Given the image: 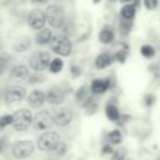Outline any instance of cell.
Wrapping results in <instances>:
<instances>
[{"label":"cell","mask_w":160,"mask_h":160,"mask_svg":"<svg viewBox=\"0 0 160 160\" xmlns=\"http://www.w3.org/2000/svg\"><path fill=\"white\" fill-rule=\"evenodd\" d=\"M45 19H46V22L54 28V29H61L64 28L65 25V11L62 9V6L58 5V4H51V5H48L45 11Z\"/></svg>","instance_id":"cell-1"},{"label":"cell","mask_w":160,"mask_h":160,"mask_svg":"<svg viewBox=\"0 0 160 160\" xmlns=\"http://www.w3.org/2000/svg\"><path fill=\"white\" fill-rule=\"evenodd\" d=\"M49 45L50 50L59 56H69L72 51V44L66 35H52Z\"/></svg>","instance_id":"cell-2"},{"label":"cell","mask_w":160,"mask_h":160,"mask_svg":"<svg viewBox=\"0 0 160 160\" xmlns=\"http://www.w3.org/2000/svg\"><path fill=\"white\" fill-rule=\"evenodd\" d=\"M51 55L48 51H36L29 58V68L34 71L41 72L49 68L51 61Z\"/></svg>","instance_id":"cell-3"},{"label":"cell","mask_w":160,"mask_h":160,"mask_svg":"<svg viewBox=\"0 0 160 160\" xmlns=\"http://www.w3.org/2000/svg\"><path fill=\"white\" fill-rule=\"evenodd\" d=\"M32 122V114L28 109H19L12 114V126L16 131H25Z\"/></svg>","instance_id":"cell-4"},{"label":"cell","mask_w":160,"mask_h":160,"mask_svg":"<svg viewBox=\"0 0 160 160\" xmlns=\"http://www.w3.org/2000/svg\"><path fill=\"white\" fill-rule=\"evenodd\" d=\"M116 85V79L114 75H109L105 79H94L90 84V91L95 95H102L108 90H111Z\"/></svg>","instance_id":"cell-5"},{"label":"cell","mask_w":160,"mask_h":160,"mask_svg":"<svg viewBox=\"0 0 160 160\" xmlns=\"http://www.w3.org/2000/svg\"><path fill=\"white\" fill-rule=\"evenodd\" d=\"M35 149V145L32 141L30 140H19V141H15L12 144V148H11V152L14 155V158L16 159H25V158H29L32 151Z\"/></svg>","instance_id":"cell-6"},{"label":"cell","mask_w":160,"mask_h":160,"mask_svg":"<svg viewBox=\"0 0 160 160\" xmlns=\"http://www.w3.org/2000/svg\"><path fill=\"white\" fill-rule=\"evenodd\" d=\"M60 141L59 134L55 131H45L38 139V148L42 151H52Z\"/></svg>","instance_id":"cell-7"},{"label":"cell","mask_w":160,"mask_h":160,"mask_svg":"<svg viewBox=\"0 0 160 160\" xmlns=\"http://www.w3.org/2000/svg\"><path fill=\"white\" fill-rule=\"evenodd\" d=\"M26 96V89L21 85H12L10 86L5 92V102L8 105L20 102Z\"/></svg>","instance_id":"cell-8"},{"label":"cell","mask_w":160,"mask_h":160,"mask_svg":"<svg viewBox=\"0 0 160 160\" xmlns=\"http://www.w3.org/2000/svg\"><path fill=\"white\" fill-rule=\"evenodd\" d=\"M32 122H34V128L36 130H48L54 125V120L52 116L50 115V112L48 110H41L39 111L35 118H32Z\"/></svg>","instance_id":"cell-9"},{"label":"cell","mask_w":160,"mask_h":160,"mask_svg":"<svg viewBox=\"0 0 160 160\" xmlns=\"http://www.w3.org/2000/svg\"><path fill=\"white\" fill-rule=\"evenodd\" d=\"M45 24H46V19H45V14L42 10L34 9L28 14V25L30 26V29L38 31L45 28Z\"/></svg>","instance_id":"cell-10"},{"label":"cell","mask_w":160,"mask_h":160,"mask_svg":"<svg viewBox=\"0 0 160 160\" xmlns=\"http://www.w3.org/2000/svg\"><path fill=\"white\" fill-rule=\"evenodd\" d=\"M52 120L54 124H56L58 126H66L72 120V111L66 106H61L55 110L52 115Z\"/></svg>","instance_id":"cell-11"},{"label":"cell","mask_w":160,"mask_h":160,"mask_svg":"<svg viewBox=\"0 0 160 160\" xmlns=\"http://www.w3.org/2000/svg\"><path fill=\"white\" fill-rule=\"evenodd\" d=\"M45 99L51 105H60L65 99V91L60 86H51L45 92Z\"/></svg>","instance_id":"cell-12"},{"label":"cell","mask_w":160,"mask_h":160,"mask_svg":"<svg viewBox=\"0 0 160 160\" xmlns=\"http://www.w3.org/2000/svg\"><path fill=\"white\" fill-rule=\"evenodd\" d=\"M46 101L45 99V92L40 89H35L32 90L29 96H28V104L31 106V108H40L44 105V102Z\"/></svg>","instance_id":"cell-13"},{"label":"cell","mask_w":160,"mask_h":160,"mask_svg":"<svg viewBox=\"0 0 160 160\" xmlns=\"http://www.w3.org/2000/svg\"><path fill=\"white\" fill-rule=\"evenodd\" d=\"M98 39L102 45H110L115 39V31H114L112 26H110V25L102 26L101 30L99 31Z\"/></svg>","instance_id":"cell-14"},{"label":"cell","mask_w":160,"mask_h":160,"mask_svg":"<svg viewBox=\"0 0 160 160\" xmlns=\"http://www.w3.org/2000/svg\"><path fill=\"white\" fill-rule=\"evenodd\" d=\"M112 62H114L112 55H111L110 52H106V51L100 52V54L95 58V60H94V65H95V68H96L98 70L106 69V68H109Z\"/></svg>","instance_id":"cell-15"},{"label":"cell","mask_w":160,"mask_h":160,"mask_svg":"<svg viewBox=\"0 0 160 160\" xmlns=\"http://www.w3.org/2000/svg\"><path fill=\"white\" fill-rule=\"evenodd\" d=\"M29 75V68L24 64H18L11 68L10 70V79H16V80H24Z\"/></svg>","instance_id":"cell-16"},{"label":"cell","mask_w":160,"mask_h":160,"mask_svg":"<svg viewBox=\"0 0 160 160\" xmlns=\"http://www.w3.org/2000/svg\"><path fill=\"white\" fill-rule=\"evenodd\" d=\"M51 38H52V31H51V29H49V28H42V29H40V30H38V32L35 34V42L38 44V45H46V44H49L50 42V40H51Z\"/></svg>","instance_id":"cell-17"},{"label":"cell","mask_w":160,"mask_h":160,"mask_svg":"<svg viewBox=\"0 0 160 160\" xmlns=\"http://www.w3.org/2000/svg\"><path fill=\"white\" fill-rule=\"evenodd\" d=\"M89 98H90V88L88 85H85V84L79 86L76 92H75V101L79 105H82Z\"/></svg>","instance_id":"cell-18"},{"label":"cell","mask_w":160,"mask_h":160,"mask_svg":"<svg viewBox=\"0 0 160 160\" xmlns=\"http://www.w3.org/2000/svg\"><path fill=\"white\" fill-rule=\"evenodd\" d=\"M136 15V9L135 6L129 2V4H124L120 9V18L121 19H126V20H132Z\"/></svg>","instance_id":"cell-19"},{"label":"cell","mask_w":160,"mask_h":160,"mask_svg":"<svg viewBox=\"0 0 160 160\" xmlns=\"http://www.w3.org/2000/svg\"><path fill=\"white\" fill-rule=\"evenodd\" d=\"M105 114H106V118L110 121H119L120 120V116H121L118 106L115 104H111V102L106 104V106H105Z\"/></svg>","instance_id":"cell-20"},{"label":"cell","mask_w":160,"mask_h":160,"mask_svg":"<svg viewBox=\"0 0 160 160\" xmlns=\"http://www.w3.org/2000/svg\"><path fill=\"white\" fill-rule=\"evenodd\" d=\"M30 46H31V40L29 36H22L20 39H18L14 44V49L18 52H24V51L29 50Z\"/></svg>","instance_id":"cell-21"},{"label":"cell","mask_w":160,"mask_h":160,"mask_svg":"<svg viewBox=\"0 0 160 160\" xmlns=\"http://www.w3.org/2000/svg\"><path fill=\"white\" fill-rule=\"evenodd\" d=\"M62 68H64V61H62V59H61L60 56H56V58L51 59V61H50L48 69H49V71H50L51 74H59V72L62 70Z\"/></svg>","instance_id":"cell-22"},{"label":"cell","mask_w":160,"mask_h":160,"mask_svg":"<svg viewBox=\"0 0 160 160\" xmlns=\"http://www.w3.org/2000/svg\"><path fill=\"white\" fill-rule=\"evenodd\" d=\"M128 52H129V48L125 45L124 48L116 50L114 54H112V59L114 61L119 62V64H125L126 59H128Z\"/></svg>","instance_id":"cell-23"},{"label":"cell","mask_w":160,"mask_h":160,"mask_svg":"<svg viewBox=\"0 0 160 160\" xmlns=\"http://www.w3.org/2000/svg\"><path fill=\"white\" fill-rule=\"evenodd\" d=\"M132 25H134V20H126V19H121L120 18V21H119V30H120V34L124 36V35H128L131 29H132Z\"/></svg>","instance_id":"cell-24"},{"label":"cell","mask_w":160,"mask_h":160,"mask_svg":"<svg viewBox=\"0 0 160 160\" xmlns=\"http://www.w3.org/2000/svg\"><path fill=\"white\" fill-rule=\"evenodd\" d=\"M81 106L85 109V112H86L88 115H92V114H95V112L98 111V102H95V100H94L91 96H90Z\"/></svg>","instance_id":"cell-25"},{"label":"cell","mask_w":160,"mask_h":160,"mask_svg":"<svg viewBox=\"0 0 160 160\" xmlns=\"http://www.w3.org/2000/svg\"><path fill=\"white\" fill-rule=\"evenodd\" d=\"M11 61V55L8 52H0V75L5 72Z\"/></svg>","instance_id":"cell-26"},{"label":"cell","mask_w":160,"mask_h":160,"mask_svg":"<svg viewBox=\"0 0 160 160\" xmlns=\"http://www.w3.org/2000/svg\"><path fill=\"white\" fill-rule=\"evenodd\" d=\"M140 54L146 59H152L155 56V54H156V50H155L154 46H151L149 44H144L140 48Z\"/></svg>","instance_id":"cell-27"},{"label":"cell","mask_w":160,"mask_h":160,"mask_svg":"<svg viewBox=\"0 0 160 160\" xmlns=\"http://www.w3.org/2000/svg\"><path fill=\"white\" fill-rule=\"evenodd\" d=\"M26 79H28V84H29V85H35V84H40V82H42L45 78H44L40 72L34 71L32 74H29Z\"/></svg>","instance_id":"cell-28"},{"label":"cell","mask_w":160,"mask_h":160,"mask_svg":"<svg viewBox=\"0 0 160 160\" xmlns=\"http://www.w3.org/2000/svg\"><path fill=\"white\" fill-rule=\"evenodd\" d=\"M121 140H122V135H121L120 130L114 129V130H111V131L109 132V141H110L112 145H118V144H120Z\"/></svg>","instance_id":"cell-29"},{"label":"cell","mask_w":160,"mask_h":160,"mask_svg":"<svg viewBox=\"0 0 160 160\" xmlns=\"http://www.w3.org/2000/svg\"><path fill=\"white\" fill-rule=\"evenodd\" d=\"M11 124H12V115L6 114V115L0 116V129H4Z\"/></svg>","instance_id":"cell-30"},{"label":"cell","mask_w":160,"mask_h":160,"mask_svg":"<svg viewBox=\"0 0 160 160\" xmlns=\"http://www.w3.org/2000/svg\"><path fill=\"white\" fill-rule=\"evenodd\" d=\"M142 5L145 6L146 10L152 11V10H155V9L158 8L159 0H142Z\"/></svg>","instance_id":"cell-31"},{"label":"cell","mask_w":160,"mask_h":160,"mask_svg":"<svg viewBox=\"0 0 160 160\" xmlns=\"http://www.w3.org/2000/svg\"><path fill=\"white\" fill-rule=\"evenodd\" d=\"M65 151H66V144H64V142H61V141H59L58 142V145L54 148V150H52V152L54 154H56L58 156H61V155H64L65 154Z\"/></svg>","instance_id":"cell-32"},{"label":"cell","mask_w":160,"mask_h":160,"mask_svg":"<svg viewBox=\"0 0 160 160\" xmlns=\"http://www.w3.org/2000/svg\"><path fill=\"white\" fill-rule=\"evenodd\" d=\"M70 74H71V76H72L74 79L79 78V76L82 74V71H81V68H80L78 64H72V65L70 66Z\"/></svg>","instance_id":"cell-33"},{"label":"cell","mask_w":160,"mask_h":160,"mask_svg":"<svg viewBox=\"0 0 160 160\" xmlns=\"http://www.w3.org/2000/svg\"><path fill=\"white\" fill-rule=\"evenodd\" d=\"M155 101H156V98H155V95H152V94H146V95L144 96V102H145L146 106L154 105Z\"/></svg>","instance_id":"cell-34"},{"label":"cell","mask_w":160,"mask_h":160,"mask_svg":"<svg viewBox=\"0 0 160 160\" xmlns=\"http://www.w3.org/2000/svg\"><path fill=\"white\" fill-rule=\"evenodd\" d=\"M124 154H125L124 149H119L115 152H112V159L111 160H122L124 159Z\"/></svg>","instance_id":"cell-35"},{"label":"cell","mask_w":160,"mask_h":160,"mask_svg":"<svg viewBox=\"0 0 160 160\" xmlns=\"http://www.w3.org/2000/svg\"><path fill=\"white\" fill-rule=\"evenodd\" d=\"M114 151H112V149H111V146H109V145H105L104 148H102V154H112Z\"/></svg>","instance_id":"cell-36"},{"label":"cell","mask_w":160,"mask_h":160,"mask_svg":"<svg viewBox=\"0 0 160 160\" xmlns=\"http://www.w3.org/2000/svg\"><path fill=\"white\" fill-rule=\"evenodd\" d=\"M32 4H39V5H42V4H46L49 0H30Z\"/></svg>","instance_id":"cell-37"},{"label":"cell","mask_w":160,"mask_h":160,"mask_svg":"<svg viewBox=\"0 0 160 160\" xmlns=\"http://www.w3.org/2000/svg\"><path fill=\"white\" fill-rule=\"evenodd\" d=\"M131 4L135 6V9H136V10L140 8V0H131Z\"/></svg>","instance_id":"cell-38"},{"label":"cell","mask_w":160,"mask_h":160,"mask_svg":"<svg viewBox=\"0 0 160 160\" xmlns=\"http://www.w3.org/2000/svg\"><path fill=\"white\" fill-rule=\"evenodd\" d=\"M119 1H120L122 5H124V4H129V2H131V0H119Z\"/></svg>","instance_id":"cell-39"},{"label":"cell","mask_w":160,"mask_h":160,"mask_svg":"<svg viewBox=\"0 0 160 160\" xmlns=\"http://www.w3.org/2000/svg\"><path fill=\"white\" fill-rule=\"evenodd\" d=\"M101 0H92V4H99Z\"/></svg>","instance_id":"cell-40"},{"label":"cell","mask_w":160,"mask_h":160,"mask_svg":"<svg viewBox=\"0 0 160 160\" xmlns=\"http://www.w3.org/2000/svg\"><path fill=\"white\" fill-rule=\"evenodd\" d=\"M109 1H110V2H112V4H114V2H116V1H119V0H109Z\"/></svg>","instance_id":"cell-41"},{"label":"cell","mask_w":160,"mask_h":160,"mask_svg":"<svg viewBox=\"0 0 160 160\" xmlns=\"http://www.w3.org/2000/svg\"><path fill=\"white\" fill-rule=\"evenodd\" d=\"M1 149H2V141L0 140V150H1Z\"/></svg>","instance_id":"cell-42"},{"label":"cell","mask_w":160,"mask_h":160,"mask_svg":"<svg viewBox=\"0 0 160 160\" xmlns=\"http://www.w3.org/2000/svg\"><path fill=\"white\" fill-rule=\"evenodd\" d=\"M49 160H54V159H49Z\"/></svg>","instance_id":"cell-43"},{"label":"cell","mask_w":160,"mask_h":160,"mask_svg":"<svg viewBox=\"0 0 160 160\" xmlns=\"http://www.w3.org/2000/svg\"><path fill=\"white\" fill-rule=\"evenodd\" d=\"M122 160H125V159H122Z\"/></svg>","instance_id":"cell-44"}]
</instances>
